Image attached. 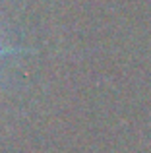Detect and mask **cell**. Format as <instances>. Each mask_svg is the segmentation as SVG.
<instances>
[{
  "instance_id": "1",
  "label": "cell",
  "mask_w": 151,
  "mask_h": 153,
  "mask_svg": "<svg viewBox=\"0 0 151 153\" xmlns=\"http://www.w3.org/2000/svg\"><path fill=\"white\" fill-rule=\"evenodd\" d=\"M16 52H19V49H14V47H4V45H0V58H2V56H8V54H16Z\"/></svg>"
}]
</instances>
